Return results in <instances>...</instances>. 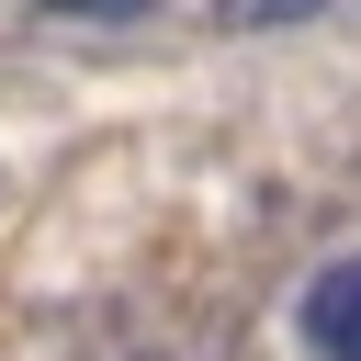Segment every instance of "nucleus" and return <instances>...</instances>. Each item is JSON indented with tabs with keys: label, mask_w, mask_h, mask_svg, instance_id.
Here are the masks:
<instances>
[{
	"label": "nucleus",
	"mask_w": 361,
	"mask_h": 361,
	"mask_svg": "<svg viewBox=\"0 0 361 361\" xmlns=\"http://www.w3.org/2000/svg\"><path fill=\"white\" fill-rule=\"evenodd\" d=\"M305 350L316 361H361V259H327L305 282Z\"/></svg>",
	"instance_id": "obj_1"
},
{
	"label": "nucleus",
	"mask_w": 361,
	"mask_h": 361,
	"mask_svg": "<svg viewBox=\"0 0 361 361\" xmlns=\"http://www.w3.org/2000/svg\"><path fill=\"white\" fill-rule=\"evenodd\" d=\"M45 11H68V23H147L158 0H45Z\"/></svg>",
	"instance_id": "obj_2"
},
{
	"label": "nucleus",
	"mask_w": 361,
	"mask_h": 361,
	"mask_svg": "<svg viewBox=\"0 0 361 361\" xmlns=\"http://www.w3.org/2000/svg\"><path fill=\"white\" fill-rule=\"evenodd\" d=\"M293 11H316V0H226V23H293Z\"/></svg>",
	"instance_id": "obj_3"
}]
</instances>
